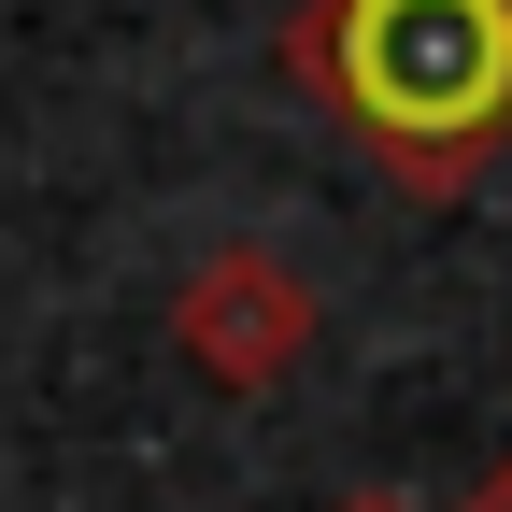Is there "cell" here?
Instances as JSON below:
<instances>
[{
	"mask_svg": "<svg viewBox=\"0 0 512 512\" xmlns=\"http://www.w3.org/2000/svg\"><path fill=\"white\" fill-rule=\"evenodd\" d=\"M285 72L413 200H456L512 143V0H299Z\"/></svg>",
	"mask_w": 512,
	"mask_h": 512,
	"instance_id": "6da1fadb",
	"label": "cell"
},
{
	"mask_svg": "<svg viewBox=\"0 0 512 512\" xmlns=\"http://www.w3.org/2000/svg\"><path fill=\"white\" fill-rule=\"evenodd\" d=\"M171 342L200 384H228V399H271V384L313 356V271L285 242H214L200 271H185L171 299Z\"/></svg>",
	"mask_w": 512,
	"mask_h": 512,
	"instance_id": "7a4b0ae2",
	"label": "cell"
},
{
	"mask_svg": "<svg viewBox=\"0 0 512 512\" xmlns=\"http://www.w3.org/2000/svg\"><path fill=\"white\" fill-rule=\"evenodd\" d=\"M470 512H512V456H498V470H484V498H470Z\"/></svg>",
	"mask_w": 512,
	"mask_h": 512,
	"instance_id": "3957f363",
	"label": "cell"
},
{
	"mask_svg": "<svg viewBox=\"0 0 512 512\" xmlns=\"http://www.w3.org/2000/svg\"><path fill=\"white\" fill-rule=\"evenodd\" d=\"M328 512H413V498H328Z\"/></svg>",
	"mask_w": 512,
	"mask_h": 512,
	"instance_id": "277c9868",
	"label": "cell"
}]
</instances>
